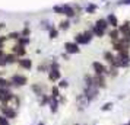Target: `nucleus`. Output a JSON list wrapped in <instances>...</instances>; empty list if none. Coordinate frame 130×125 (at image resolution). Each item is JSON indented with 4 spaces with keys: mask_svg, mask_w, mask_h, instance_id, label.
I'll return each instance as SVG.
<instances>
[{
    "mask_svg": "<svg viewBox=\"0 0 130 125\" xmlns=\"http://www.w3.org/2000/svg\"><path fill=\"white\" fill-rule=\"evenodd\" d=\"M94 83L98 89H104L107 87V80L105 76H101V74H94Z\"/></svg>",
    "mask_w": 130,
    "mask_h": 125,
    "instance_id": "8",
    "label": "nucleus"
},
{
    "mask_svg": "<svg viewBox=\"0 0 130 125\" xmlns=\"http://www.w3.org/2000/svg\"><path fill=\"white\" fill-rule=\"evenodd\" d=\"M0 115H3L5 118H7L10 121V119H15L18 116V112L10 105H0Z\"/></svg>",
    "mask_w": 130,
    "mask_h": 125,
    "instance_id": "3",
    "label": "nucleus"
},
{
    "mask_svg": "<svg viewBox=\"0 0 130 125\" xmlns=\"http://www.w3.org/2000/svg\"><path fill=\"white\" fill-rule=\"evenodd\" d=\"M114 58H116V55L111 53V51H104V60H107V63L111 66L112 61H114Z\"/></svg>",
    "mask_w": 130,
    "mask_h": 125,
    "instance_id": "20",
    "label": "nucleus"
},
{
    "mask_svg": "<svg viewBox=\"0 0 130 125\" xmlns=\"http://www.w3.org/2000/svg\"><path fill=\"white\" fill-rule=\"evenodd\" d=\"M127 125H130V121H129V122H127Z\"/></svg>",
    "mask_w": 130,
    "mask_h": 125,
    "instance_id": "43",
    "label": "nucleus"
},
{
    "mask_svg": "<svg viewBox=\"0 0 130 125\" xmlns=\"http://www.w3.org/2000/svg\"><path fill=\"white\" fill-rule=\"evenodd\" d=\"M63 9H64V15L67 18H73L75 16V9L70 5H63Z\"/></svg>",
    "mask_w": 130,
    "mask_h": 125,
    "instance_id": "16",
    "label": "nucleus"
},
{
    "mask_svg": "<svg viewBox=\"0 0 130 125\" xmlns=\"http://www.w3.org/2000/svg\"><path fill=\"white\" fill-rule=\"evenodd\" d=\"M18 64L22 67V68H25V70H31V68H32V60L28 58V57H24V58L18 60Z\"/></svg>",
    "mask_w": 130,
    "mask_h": 125,
    "instance_id": "10",
    "label": "nucleus"
},
{
    "mask_svg": "<svg viewBox=\"0 0 130 125\" xmlns=\"http://www.w3.org/2000/svg\"><path fill=\"white\" fill-rule=\"evenodd\" d=\"M110 38H111L112 42L118 41V38H120V32H118V29H112L111 32H110Z\"/></svg>",
    "mask_w": 130,
    "mask_h": 125,
    "instance_id": "23",
    "label": "nucleus"
},
{
    "mask_svg": "<svg viewBox=\"0 0 130 125\" xmlns=\"http://www.w3.org/2000/svg\"><path fill=\"white\" fill-rule=\"evenodd\" d=\"M50 70H60V64L57 61H53V63L50 64Z\"/></svg>",
    "mask_w": 130,
    "mask_h": 125,
    "instance_id": "35",
    "label": "nucleus"
},
{
    "mask_svg": "<svg viewBox=\"0 0 130 125\" xmlns=\"http://www.w3.org/2000/svg\"><path fill=\"white\" fill-rule=\"evenodd\" d=\"M51 96H53V97H56V99H59V97H60V89H59V86H54L53 89H51Z\"/></svg>",
    "mask_w": 130,
    "mask_h": 125,
    "instance_id": "29",
    "label": "nucleus"
},
{
    "mask_svg": "<svg viewBox=\"0 0 130 125\" xmlns=\"http://www.w3.org/2000/svg\"><path fill=\"white\" fill-rule=\"evenodd\" d=\"M69 87V82L67 80H59V89H66Z\"/></svg>",
    "mask_w": 130,
    "mask_h": 125,
    "instance_id": "33",
    "label": "nucleus"
},
{
    "mask_svg": "<svg viewBox=\"0 0 130 125\" xmlns=\"http://www.w3.org/2000/svg\"><path fill=\"white\" fill-rule=\"evenodd\" d=\"M110 109H112V103H111V102L104 103V105L101 106V111H104V112H105V111H110Z\"/></svg>",
    "mask_w": 130,
    "mask_h": 125,
    "instance_id": "34",
    "label": "nucleus"
},
{
    "mask_svg": "<svg viewBox=\"0 0 130 125\" xmlns=\"http://www.w3.org/2000/svg\"><path fill=\"white\" fill-rule=\"evenodd\" d=\"M80 45H77L76 42H72V41H67L64 42V49H66V54H79L80 53Z\"/></svg>",
    "mask_w": 130,
    "mask_h": 125,
    "instance_id": "7",
    "label": "nucleus"
},
{
    "mask_svg": "<svg viewBox=\"0 0 130 125\" xmlns=\"http://www.w3.org/2000/svg\"><path fill=\"white\" fill-rule=\"evenodd\" d=\"M83 80H85V86H95L94 76H91V74H85V76H83Z\"/></svg>",
    "mask_w": 130,
    "mask_h": 125,
    "instance_id": "22",
    "label": "nucleus"
},
{
    "mask_svg": "<svg viewBox=\"0 0 130 125\" xmlns=\"http://www.w3.org/2000/svg\"><path fill=\"white\" fill-rule=\"evenodd\" d=\"M120 3H124V5H130V0H121Z\"/></svg>",
    "mask_w": 130,
    "mask_h": 125,
    "instance_id": "39",
    "label": "nucleus"
},
{
    "mask_svg": "<svg viewBox=\"0 0 130 125\" xmlns=\"http://www.w3.org/2000/svg\"><path fill=\"white\" fill-rule=\"evenodd\" d=\"M6 36H0V48H3V45H5V42H6Z\"/></svg>",
    "mask_w": 130,
    "mask_h": 125,
    "instance_id": "38",
    "label": "nucleus"
},
{
    "mask_svg": "<svg viewBox=\"0 0 130 125\" xmlns=\"http://www.w3.org/2000/svg\"><path fill=\"white\" fill-rule=\"evenodd\" d=\"M48 36L51 38V39H56L57 36H59V29H56V28H50V31H48Z\"/></svg>",
    "mask_w": 130,
    "mask_h": 125,
    "instance_id": "25",
    "label": "nucleus"
},
{
    "mask_svg": "<svg viewBox=\"0 0 130 125\" xmlns=\"http://www.w3.org/2000/svg\"><path fill=\"white\" fill-rule=\"evenodd\" d=\"M75 125H80V124H75Z\"/></svg>",
    "mask_w": 130,
    "mask_h": 125,
    "instance_id": "44",
    "label": "nucleus"
},
{
    "mask_svg": "<svg viewBox=\"0 0 130 125\" xmlns=\"http://www.w3.org/2000/svg\"><path fill=\"white\" fill-rule=\"evenodd\" d=\"M118 32H120V35H127V34H130V22L127 20V22H124L123 25H120L117 28Z\"/></svg>",
    "mask_w": 130,
    "mask_h": 125,
    "instance_id": "14",
    "label": "nucleus"
},
{
    "mask_svg": "<svg viewBox=\"0 0 130 125\" xmlns=\"http://www.w3.org/2000/svg\"><path fill=\"white\" fill-rule=\"evenodd\" d=\"M3 55H6L5 51H3V48H0V57H3Z\"/></svg>",
    "mask_w": 130,
    "mask_h": 125,
    "instance_id": "40",
    "label": "nucleus"
},
{
    "mask_svg": "<svg viewBox=\"0 0 130 125\" xmlns=\"http://www.w3.org/2000/svg\"><path fill=\"white\" fill-rule=\"evenodd\" d=\"M48 106H50V111L53 113H56L59 111V106H60V101L59 99H56L53 96H50V102H48Z\"/></svg>",
    "mask_w": 130,
    "mask_h": 125,
    "instance_id": "12",
    "label": "nucleus"
},
{
    "mask_svg": "<svg viewBox=\"0 0 130 125\" xmlns=\"http://www.w3.org/2000/svg\"><path fill=\"white\" fill-rule=\"evenodd\" d=\"M0 125H10V122H9L7 118H5L3 115H0Z\"/></svg>",
    "mask_w": 130,
    "mask_h": 125,
    "instance_id": "36",
    "label": "nucleus"
},
{
    "mask_svg": "<svg viewBox=\"0 0 130 125\" xmlns=\"http://www.w3.org/2000/svg\"><path fill=\"white\" fill-rule=\"evenodd\" d=\"M10 83L15 87H22V86H25L28 83V77L24 76V74H13L10 77Z\"/></svg>",
    "mask_w": 130,
    "mask_h": 125,
    "instance_id": "5",
    "label": "nucleus"
},
{
    "mask_svg": "<svg viewBox=\"0 0 130 125\" xmlns=\"http://www.w3.org/2000/svg\"><path fill=\"white\" fill-rule=\"evenodd\" d=\"M37 125H45V124H44V122H38Z\"/></svg>",
    "mask_w": 130,
    "mask_h": 125,
    "instance_id": "42",
    "label": "nucleus"
},
{
    "mask_svg": "<svg viewBox=\"0 0 130 125\" xmlns=\"http://www.w3.org/2000/svg\"><path fill=\"white\" fill-rule=\"evenodd\" d=\"M5 26H6V25H5V23H0V29H3Z\"/></svg>",
    "mask_w": 130,
    "mask_h": 125,
    "instance_id": "41",
    "label": "nucleus"
},
{
    "mask_svg": "<svg viewBox=\"0 0 130 125\" xmlns=\"http://www.w3.org/2000/svg\"><path fill=\"white\" fill-rule=\"evenodd\" d=\"M107 22H108V25L112 26L114 29H117L118 28V19H117V16H116L114 13H110V15L107 16Z\"/></svg>",
    "mask_w": 130,
    "mask_h": 125,
    "instance_id": "13",
    "label": "nucleus"
},
{
    "mask_svg": "<svg viewBox=\"0 0 130 125\" xmlns=\"http://www.w3.org/2000/svg\"><path fill=\"white\" fill-rule=\"evenodd\" d=\"M5 58H6V63H7V64H16V63H18V60H19L13 53L6 54V55H5Z\"/></svg>",
    "mask_w": 130,
    "mask_h": 125,
    "instance_id": "15",
    "label": "nucleus"
},
{
    "mask_svg": "<svg viewBox=\"0 0 130 125\" xmlns=\"http://www.w3.org/2000/svg\"><path fill=\"white\" fill-rule=\"evenodd\" d=\"M95 10H96V6H95L94 3H91V5H88V6H86V9H85V12H86V13H89V15H91V13H94Z\"/></svg>",
    "mask_w": 130,
    "mask_h": 125,
    "instance_id": "30",
    "label": "nucleus"
},
{
    "mask_svg": "<svg viewBox=\"0 0 130 125\" xmlns=\"http://www.w3.org/2000/svg\"><path fill=\"white\" fill-rule=\"evenodd\" d=\"M95 26H98L100 29L105 31L107 32V28H108V22H107V19H98L96 22H95Z\"/></svg>",
    "mask_w": 130,
    "mask_h": 125,
    "instance_id": "17",
    "label": "nucleus"
},
{
    "mask_svg": "<svg viewBox=\"0 0 130 125\" xmlns=\"http://www.w3.org/2000/svg\"><path fill=\"white\" fill-rule=\"evenodd\" d=\"M5 66H7V63H6L5 55H3V57H0V67H5Z\"/></svg>",
    "mask_w": 130,
    "mask_h": 125,
    "instance_id": "37",
    "label": "nucleus"
},
{
    "mask_svg": "<svg viewBox=\"0 0 130 125\" xmlns=\"http://www.w3.org/2000/svg\"><path fill=\"white\" fill-rule=\"evenodd\" d=\"M92 68H94V74L108 76V68H107L102 63H100V61H94V63H92Z\"/></svg>",
    "mask_w": 130,
    "mask_h": 125,
    "instance_id": "6",
    "label": "nucleus"
},
{
    "mask_svg": "<svg viewBox=\"0 0 130 125\" xmlns=\"http://www.w3.org/2000/svg\"><path fill=\"white\" fill-rule=\"evenodd\" d=\"M29 44V38H26V36H21L18 39V45H22V47H26Z\"/></svg>",
    "mask_w": 130,
    "mask_h": 125,
    "instance_id": "28",
    "label": "nucleus"
},
{
    "mask_svg": "<svg viewBox=\"0 0 130 125\" xmlns=\"http://www.w3.org/2000/svg\"><path fill=\"white\" fill-rule=\"evenodd\" d=\"M13 93L10 89H7V87H0V103L2 105H9L13 99Z\"/></svg>",
    "mask_w": 130,
    "mask_h": 125,
    "instance_id": "4",
    "label": "nucleus"
},
{
    "mask_svg": "<svg viewBox=\"0 0 130 125\" xmlns=\"http://www.w3.org/2000/svg\"><path fill=\"white\" fill-rule=\"evenodd\" d=\"M48 80L50 82H59V80H61V71L60 70H48Z\"/></svg>",
    "mask_w": 130,
    "mask_h": 125,
    "instance_id": "11",
    "label": "nucleus"
},
{
    "mask_svg": "<svg viewBox=\"0 0 130 125\" xmlns=\"http://www.w3.org/2000/svg\"><path fill=\"white\" fill-rule=\"evenodd\" d=\"M76 102H77V106H83V108H85V105H88V103H89V102L86 101V97L83 96V93H80V95H77Z\"/></svg>",
    "mask_w": 130,
    "mask_h": 125,
    "instance_id": "19",
    "label": "nucleus"
},
{
    "mask_svg": "<svg viewBox=\"0 0 130 125\" xmlns=\"http://www.w3.org/2000/svg\"><path fill=\"white\" fill-rule=\"evenodd\" d=\"M92 34H94V36H96V38H102V36L105 35V31L100 29L98 26H92Z\"/></svg>",
    "mask_w": 130,
    "mask_h": 125,
    "instance_id": "21",
    "label": "nucleus"
},
{
    "mask_svg": "<svg viewBox=\"0 0 130 125\" xmlns=\"http://www.w3.org/2000/svg\"><path fill=\"white\" fill-rule=\"evenodd\" d=\"M31 89H32V92H34V93H35L37 96H42V95H45V93H44V90H42V87H41V84H40V83L32 84V87H31Z\"/></svg>",
    "mask_w": 130,
    "mask_h": 125,
    "instance_id": "18",
    "label": "nucleus"
},
{
    "mask_svg": "<svg viewBox=\"0 0 130 125\" xmlns=\"http://www.w3.org/2000/svg\"><path fill=\"white\" fill-rule=\"evenodd\" d=\"M12 53L18 57V58H24L25 55H26V48L22 47V45H15V47H12Z\"/></svg>",
    "mask_w": 130,
    "mask_h": 125,
    "instance_id": "9",
    "label": "nucleus"
},
{
    "mask_svg": "<svg viewBox=\"0 0 130 125\" xmlns=\"http://www.w3.org/2000/svg\"><path fill=\"white\" fill-rule=\"evenodd\" d=\"M92 38H94L92 31H85V32L76 34V36H75V42H76L77 45H86V44H89V42L92 41Z\"/></svg>",
    "mask_w": 130,
    "mask_h": 125,
    "instance_id": "1",
    "label": "nucleus"
},
{
    "mask_svg": "<svg viewBox=\"0 0 130 125\" xmlns=\"http://www.w3.org/2000/svg\"><path fill=\"white\" fill-rule=\"evenodd\" d=\"M31 35V29H29V26H25L24 31L21 32V36H26V38H29Z\"/></svg>",
    "mask_w": 130,
    "mask_h": 125,
    "instance_id": "32",
    "label": "nucleus"
},
{
    "mask_svg": "<svg viewBox=\"0 0 130 125\" xmlns=\"http://www.w3.org/2000/svg\"><path fill=\"white\" fill-rule=\"evenodd\" d=\"M98 93H100V89L96 86H85L83 87V96L86 97L88 102H92L98 97Z\"/></svg>",
    "mask_w": 130,
    "mask_h": 125,
    "instance_id": "2",
    "label": "nucleus"
},
{
    "mask_svg": "<svg viewBox=\"0 0 130 125\" xmlns=\"http://www.w3.org/2000/svg\"><path fill=\"white\" fill-rule=\"evenodd\" d=\"M10 86H12L10 80H6L5 77L0 76V87H7V89H10Z\"/></svg>",
    "mask_w": 130,
    "mask_h": 125,
    "instance_id": "24",
    "label": "nucleus"
},
{
    "mask_svg": "<svg viewBox=\"0 0 130 125\" xmlns=\"http://www.w3.org/2000/svg\"><path fill=\"white\" fill-rule=\"evenodd\" d=\"M53 10L57 15H64V9H63V6H59V5H56V6L53 7Z\"/></svg>",
    "mask_w": 130,
    "mask_h": 125,
    "instance_id": "31",
    "label": "nucleus"
},
{
    "mask_svg": "<svg viewBox=\"0 0 130 125\" xmlns=\"http://www.w3.org/2000/svg\"><path fill=\"white\" fill-rule=\"evenodd\" d=\"M7 39H15V41H18L19 38H21V32H10V34H7L6 35Z\"/></svg>",
    "mask_w": 130,
    "mask_h": 125,
    "instance_id": "27",
    "label": "nucleus"
},
{
    "mask_svg": "<svg viewBox=\"0 0 130 125\" xmlns=\"http://www.w3.org/2000/svg\"><path fill=\"white\" fill-rule=\"evenodd\" d=\"M69 26H70V20H63V22H60V25H59V31H67Z\"/></svg>",
    "mask_w": 130,
    "mask_h": 125,
    "instance_id": "26",
    "label": "nucleus"
}]
</instances>
